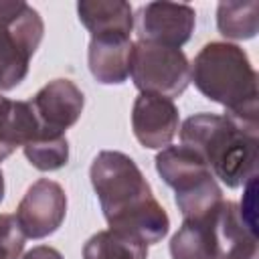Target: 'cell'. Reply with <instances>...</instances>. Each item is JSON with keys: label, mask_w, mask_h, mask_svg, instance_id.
I'll use <instances>...</instances> for the list:
<instances>
[{"label": "cell", "mask_w": 259, "mask_h": 259, "mask_svg": "<svg viewBox=\"0 0 259 259\" xmlns=\"http://www.w3.org/2000/svg\"><path fill=\"white\" fill-rule=\"evenodd\" d=\"M89 178L111 231L136 237L146 245L158 243L168 235L170 219L127 154L99 152L91 164Z\"/></svg>", "instance_id": "obj_1"}, {"label": "cell", "mask_w": 259, "mask_h": 259, "mask_svg": "<svg viewBox=\"0 0 259 259\" xmlns=\"http://www.w3.org/2000/svg\"><path fill=\"white\" fill-rule=\"evenodd\" d=\"M190 81L206 99L221 103L237 127L259 136L257 73L241 47L221 40L204 45L190 65Z\"/></svg>", "instance_id": "obj_2"}, {"label": "cell", "mask_w": 259, "mask_h": 259, "mask_svg": "<svg viewBox=\"0 0 259 259\" xmlns=\"http://www.w3.org/2000/svg\"><path fill=\"white\" fill-rule=\"evenodd\" d=\"M180 142L196 152L210 168L212 176L229 188L245 186L257 176V136L243 132L225 115H190L180 127Z\"/></svg>", "instance_id": "obj_3"}, {"label": "cell", "mask_w": 259, "mask_h": 259, "mask_svg": "<svg viewBox=\"0 0 259 259\" xmlns=\"http://www.w3.org/2000/svg\"><path fill=\"white\" fill-rule=\"evenodd\" d=\"M156 172L176 192V204L184 219H202L223 202V190L204 160L186 146H166L156 156Z\"/></svg>", "instance_id": "obj_4"}, {"label": "cell", "mask_w": 259, "mask_h": 259, "mask_svg": "<svg viewBox=\"0 0 259 259\" xmlns=\"http://www.w3.org/2000/svg\"><path fill=\"white\" fill-rule=\"evenodd\" d=\"M40 14L22 0H0V91L24 81L42 40Z\"/></svg>", "instance_id": "obj_5"}, {"label": "cell", "mask_w": 259, "mask_h": 259, "mask_svg": "<svg viewBox=\"0 0 259 259\" xmlns=\"http://www.w3.org/2000/svg\"><path fill=\"white\" fill-rule=\"evenodd\" d=\"M130 75L142 93L174 99L190 83V63L182 49L138 40L132 47Z\"/></svg>", "instance_id": "obj_6"}, {"label": "cell", "mask_w": 259, "mask_h": 259, "mask_svg": "<svg viewBox=\"0 0 259 259\" xmlns=\"http://www.w3.org/2000/svg\"><path fill=\"white\" fill-rule=\"evenodd\" d=\"M67 214V194L63 186L55 180H36L22 196L16 208V223L24 237L42 239L53 235L65 221Z\"/></svg>", "instance_id": "obj_7"}, {"label": "cell", "mask_w": 259, "mask_h": 259, "mask_svg": "<svg viewBox=\"0 0 259 259\" xmlns=\"http://www.w3.org/2000/svg\"><path fill=\"white\" fill-rule=\"evenodd\" d=\"M196 24V12L188 4L148 2L138 10L136 30L138 40L180 49L190 40Z\"/></svg>", "instance_id": "obj_8"}, {"label": "cell", "mask_w": 259, "mask_h": 259, "mask_svg": "<svg viewBox=\"0 0 259 259\" xmlns=\"http://www.w3.org/2000/svg\"><path fill=\"white\" fill-rule=\"evenodd\" d=\"M180 115L172 99L140 93L132 107V130L136 140L150 150H162L170 146L178 132Z\"/></svg>", "instance_id": "obj_9"}, {"label": "cell", "mask_w": 259, "mask_h": 259, "mask_svg": "<svg viewBox=\"0 0 259 259\" xmlns=\"http://www.w3.org/2000/svg\"><path fill=\"white\" fill-rule=\"evenodd\" d=\"M30 105L42 130L65 134L81 117L85 97L71 79H55L30 99Z\"/></svg>", "instance_id": "obj_10"}, {"label": "cell", "mask_w": 259, "mask_h": 259, "mask_svg": "<svg viewBox=\"0 0 259 259\" xmlns=\"http://www.w3.org/2000/svg\"><path fill=\"white\" fill-rule=\"evenodd\" d=\"M130 34L107 32L91 36L89 40V71L95 81L103 85H121L130 77V59H132Z\"/></svg>", "instance_id": "obj_11"}, {"label": "cell", "mask_w": 259, "mask_h": 259, "mask_svg": "<svg viewBox=\"0 0 259 259\" xmlns=\"http://www.w3.org/2000/svg\"><path fill=\"white\" fill-rule=\"evenodd\" d=\"M219 259H257V231H253L241 217L239 204L223 200L217 219Z\"/></svg>", "instance_id": "obj_12"}, {"label": "cell", "mask_w": 259, "mask_h": 259, "mask_svg": "<svg viewBox=\"0 0 259 259\" xmlns=\"http://www.w3.org/2000/svg\"><path fill=\"white\" fill-rule=\"evenodd\" d=\"M214 219L217 212L202 219H184L182 227L170 239L172 259H219Z\"/></svg>", "instance_id": "obj_13"}, {"label": "cell", "mask_w": 259, "mask_h": 259, "mask_svg": "<svg viewBox=\"0 0 259 259\" xmlns=\"http://www.w3.org/2000/svg\"><path fill=\"white\" fill-rule=\"evenodd\" d=\"M40 123L30 101H0V162L6 160L18 146L28 144L40 132Z\"/></svg>", "instance_id": "obj_14"}, {"label": "cell", "mask_w": 259, "mask_h": 259, "mask_svg": "<svg viewBox=\"0 0 259 259\" xmlns=\"http://www.w3.org/2000/svg\"><path fill=\"white\" fill-rule=\"evenodd\" d=\"M77 14L91 36L107 32L130 34L134 28L132 6L123 0H81Z\"/></svg>", "instance_id": "obj_15"}, {"label": "cell", "mask_w": 259, "mask_h": 259, "mask_svg": "<svg viewBox=\"0 0 259 259\" xmlns=\"http://www.w3.org/2000/svg\"><path fill=\"white\" fill-rule=\"evenodd\" d=\"M83 259H148V245L117 231H99L83 247Z\"/></svg>", "instance_id": "obj_16"}, {"label": "cell", "mask_w": 259, "mask_h": 259, "mask_svg": "<svg viewBox=\"0 0 259 259\" xmlns=\"http://www.w3.org/2000/svg\"><path fill=\"white\" fill-rule=\"evenodd\" d=\"M217 26L227 38H253L259 28V2H221L217 8Z\"/></svg>", "instance_id": "obj_17"}, {"label": "cell", "mask_w": 259, "mask_h": 259, "mask_svg": "<svg viewBox=\"0 0 259 259\" xmlns=\"http://www.w3.org/2000/svg\"><path fill=\"white\" fill-rule=\"evenodd\" d=\"M26 160L40 172H53L67 164L69 160V142L65 134H53L40 130L34 140L22 146Z\"/></svg>", "instance_id": "obj_18"}, {"label": "cell", "mask_w": 259, "mask_h": 259, "mask_svg": "<svg viewBox=\"0 0 259 259\" xmlns=\"http://www.w3.org/2000/svg\"><path fill=\"white\" fill-rule=\"evenodd\" d=\"M24 233L14 214H0V259H18L24 249Z\"/></svg>", "instance_id": "obj_19"}, {"label": "cell", "mask_w": 259, "mask_h": 259, "mask_svg": "<svg viewBox=\"0 0 259 259\" xmlns=\"http://www.w3.org/2000/svg\"><path fill=\"white\" fill-rule=\"evenodd\" d=\"M22 259H65L55 247H49V245H38V247H32L30 251H26L22 255Z\"/></svg>", "instance_id": "obj_20"}, {"label": "cell", "mask_w": 259, "mask_h": 259, "mask_svg": "<svg viewBox=\"0 0 259 259\" xmlns=\"http://www.w3.org/2000/svg\"><path fill=\"white\" fill-rule=\"evenodd\" d=\"M4 198V176H2V170H0V202Z\"/></svg>", "instance_id": "obj_21"}, {"label": "cell", "mask_w": 259, "mask_h": 259, "mask_svg": "<svg viewBox=\"0 0 259 259\" xmlns=\"http://www.w3.org/2000/svg\"><path fill=\"white\" fill-rule=\"evenodd\" d=\"M2 99H4V97H2V95H0V101H2Z\"/></svg>", "instance_id": "obj_22"}]
</instances>
